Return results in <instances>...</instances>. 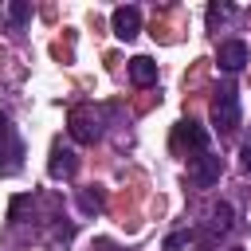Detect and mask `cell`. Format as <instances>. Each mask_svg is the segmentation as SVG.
Masks as SVG:
<instances>
[{
	"mask_svg": "<svg viewBox=\"0 0 251 251\" xmlns=\"http://www.w3.org/2000/svg\"><path fill=\"white\" fill-rule=\"evenodd\" d=\"M212 122H216L220 133H231L239 126V94H235V86H220L216 90V98H212Z\"/></svg>",
	"mask_w": 251,
	"mask_h": 251,
	"instance_id": "6da1fadb",
	"label": "cell"
},
{
	"mask_svg": "<svg viewBox=\"0 0 251 251\" xmlns=\"http://www.w3.org/2000/svg\"><path fill=\"white\" fill-rule=\"evenodd\" d=\"M173 149L176 153H208V129L200 126V122H192V118H184V122H176L173 126Z\"/></svg>",
	"mask_w": 251,
	"mask_h": 251,
	"instance_id": "7a4b0ae2",
	"label": "cell"
},
{
	"mask_svg": "<svg viewBox=\"0 0 251 251\" xmlns=\"http://www.w3.org/2000/svg\"><path fill=\"white\" fill-rule=\"evenodd\" d=\"M220 173H224V161H220V157H212V153H200V157H192V165H188V180H192V184H200V188L216 184V180H220Z\"/></svg>",
	"mask_w": 251,
	"mask_h": 251,
	"instance_id": "3957f363",
	"label": "cell"
},
{
	"mask_svg": "<svg viewBox=\"0 0 251 251\" xmlns=\"http://www.w3.org/2000/svg\"><path fill=\"white\" fill-rule=\"evenodd\" d=\"M251 59V51H247V43L243 39H224L220 43V51H216V63L227 71V75H235V71H243V63Z\"/></svg>",
	"mask_w": 251,
	"mask_h": 251,
	"instance_id": "277c9868",
	"label": "cell"
},
{
	"mask_svg": "<svg viewBox=\"0 0 251 251\" xmlns=\"http://www.w3.org/2000/svg\"><path fill=\"white\" fill-rule=\"evenodd\" d=\"M98 133H102V126H98L94 110H90V106H75V110H71V137H75V141H94Z\"/></svg>",
	"mask_w": 251,
	"mask_h": 251,
	"instance_id": "5b68a950",
	"label": "cell"
},
{
	"mask_svg": "<svg viewBox=\"0 0 251 251\" xmlns=\"http://www.w3.org/2000/svg\"><path fill=\"white\" fill-rule=\"evenodd\" d=\"M114 35L118 39H133L137 31H141V12L137 8H114Z\"/></svg>",
	"mask_w": 251,
	"mask_h": 251,
	"instance_id": "8992f818",
	"label": "cell"
},
{
	"mask_svg": "<svg viewBox=\"0 0 251 251\" xmlns=\"http://www.w3.org/2000/svg\"><path fill=\"white\" fill-rule=\"evenodd\" d=\"M75 169H78V157H75L71 149L55 145V149H51V161H47V173H51L55 180H63V176H75Z\"/></svg>",
	"mask_w": 251,
	"mask_h": 251,
	"instance_id": "52a82bcc",
	"label": "cell"
},
{
	"mask_svg": "<svg viewBox=\"0 0 251 251\" xmlns=\"http://www.w3.org/2000/svg\"><path fill=\"white\" fill-rule=\"evenodd\" d=\"M129 78H133L137 86H153V82H157V63H153L149 55H133V59H129Z\"/></svg>",
	"mask_w": 251,
	"mask_h": 251,
	"instance_id": "ba28073f",
	"label": "cell"
},
{
	"mask_svg": "<svg viewBox=\"0 0 251 251\" xmlns=\"http://www.w3.org/2000/svg\"><path fill=\"white\" fill-rule=\"evenodd\" d=\"M4 20H8L12 27H24V24L31 20V4H20V0H12V4H4Z\"/></svg>",
	"mask_w": 251,
	"mask_h": 251,
	"instance_id": "9c48e42d",
	"label": "cell"
},
{
	"mask_svg": "<svg viewBox=\"0 0 251 251\" xmlns=\"http://www.w3.org/2000/svg\"><path fill=\"white\" fill-rule=\"evenodd\" d=\"M4 149H8L12 157H20V141H16V133H12V126H8V114L0 110V157H4Z\"/></svg>",
	"mask_w": 251,
	"mask_h": 251,
	"instance_id": "30bf717a",
	"label": "cell"
},
{
	"mask_svg": "<svg viewBox=\"0 0 251 251\" xmlns=\"http://www.w3.org/2000/svg\"><path fill=\"white\" fill-rule=\"evenodd\" d=\"M231 12H235L231 4H212V8H208V27L216 31L220 24H227V20H231Z\"/></svg>",
	"mask_w": 251,
	"mask_h": 251,
	"instance_id": "8fae6325",
	"label": "cell"
},
{
	"mask_svg": "<svg viewBox=\"0 0 251 251\" xmlns=\"http://www.w3.org/2000/svg\"><path fill=\"white\" fill-rule=\"evenodd\" d=\"M231 227V204H216L212 208V231H227Z\"/></svg>",
	"mask_w": 251,
	"mask_h": 251,
	"instance_id": "7c38bea8",
	"label": "cell"
},
{
	"mask_svg": "<svg viewBox=\"0 0 251 251\" xmlns=\"http://www.w3.org/2000/svg\"><path fill=\"white\" fill-rule=\"evenodd\" d=\"M78 204H82V212H98V208H102V192H98V188H86V192L78 196Z\"/></svg>",
	"mask_w": 251,
	"mask_h": 251,
	"instance_id": "4fadbf2b",
	"label": "cell"
},
{
	"mask_svg": "<svg viewBox=\"0 0 251 251\" xmlns=\"http://www.w3.org/2000/svg\"><path fill=\"white\" fill-rule=\"evenodd\" d=\"M188 239H192V231H173V235L165 239V251H176V247H184Z\"/></svg>",
	"mask_w": 251,
	"mask_h": 251,
	"instance_id": "5bb4252c",
	"label": "cell"
},
{
	"mask_svg": "<svg viewBox=\"0 0 251 251\" xmlns=\"http://www.w3.org/2000/svg\"><path fill=\"white\" fill-rule=\"evenodd\" d=\"M243 169H247V173H251V141H247V145H243Z\"/></svg>",
	"mask_w": 251,
	"mask_h": 251,
	"instance_id": "9a60e30c",
	"label": "cell"
},
{
	"mask_svg": "<svg viewBox=\"0 0 251 251\" xmlns=\"http://www.w3.org/2000/svg\"><path fill=\"white\" fill-rule=\"evenodd\" d=\"M231 251H243V247H231Z\"/></svg>",
	"mask_w": 251,
	"mask_h": 251,
	"instance_id": "2e32d148",
	"label": "cell"
}]
</instances>
